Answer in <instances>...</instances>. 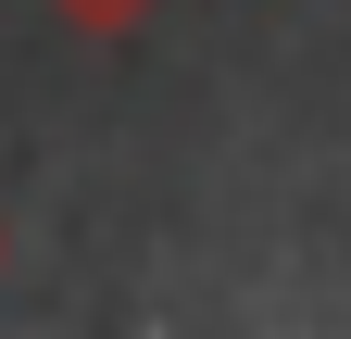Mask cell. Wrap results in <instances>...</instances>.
<instances>
[{"mask_svg":"<svg viewBox=\"0 0 351 339\" xmlns=\"http://www.w3.org/2000/svg\"><path fill=\"white\" fill-rule=\"evenodd\" d=\"M51 13H63L75 38H125V25H151L163 0H51Z\"/></svg>","mask_w":351,"mask_h":339,"instance_id":"obj_1","label":"cell"},{"mask_svg":"<svg viewBox=\"0 0 351 339\" xmlns=\"http://www.w3.org/2000/svg\"><path fill=\"white\" fill-rule=\"evenodd\" d=\"M0 264H13V226H0Z\"/></svg>","mask_w":351,"mask_h":339,"instance_id":"obj_2","label":"cell"}]
</instances>
